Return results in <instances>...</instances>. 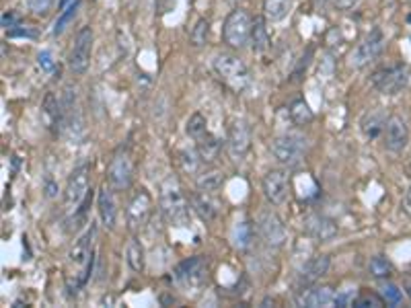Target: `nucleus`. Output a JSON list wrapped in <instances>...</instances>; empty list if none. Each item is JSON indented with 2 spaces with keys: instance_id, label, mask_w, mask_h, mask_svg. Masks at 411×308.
<instances>
[{
  "instance_id": "17",
  "label": "nucleus",
  "mask_w": 411,
  "mask_h": 308,
  "mask_svg": "<svg viewBox=\"0 0 411 308\" xmlns=\"http://www.w3.org/2000/svg\"><path fill=\"white\" fill-rule=\"evenodd\" d=\"M302 226H304V232L311 239L321 242L331 241L338 235V224L331 220V218L323 216V214H309L304 218V222H302Z\"/></svg>"
},
{
  "instance_id": "19",
  "label": "nucleus",
  "mask_w": 411,
  "mask_h": 308,
  "mask_svg": "<svg viewBox=\"0 0 411 308\" xmlns=\"http://www.w3.org/2000/svg\"><path fill=\"white\" fill-rule=\"evenodd\" d=\"M42 115H44V122H46V126L49 130H54L56 134H62L64 107H62V101L54 93H47L46 95L44 105H42Z\"/></svg>"
},
{
  "instance_id": "44",
  "label": "nucleus",
  "mask_w": 411,
  "mask_h": 308,
  "mask_svg": "<svg viewBox=\"0 0 411 308\" xmlns=\"http://www.w3.org/2000/svg\"><path fill=\"white\" fill-rule=\"evenodd\" d=\"M70 0H60V8H62V11H64V8H66V4H68Z\"/></svg>"
},
{
  "instance_id": "23",
  "label": "nucleus",
  "mask_w": 411,
  "mask_h": 308,
  "mask_svg": "<svg viewBox=\"0 0 411 308\" xmlns=\"http://www.w3.org/2000/svg\"><path fill=\"white\" fill-rule=\"evenodd\" d=\"M212 196H214V194L200 191V189L191 196L193 210H196V212H198V216L206 222L214 220V218H216V214H218V201L212 198Z\"/></svg>"
},
{
  "instance_id": "24",
  "label": "nucleus",
  "mask_w": 411,
  "mask_h": 308,
  "mask_svg": "<svg viewBox=\"0 0 411 308\" xmlns=\"http://www.w3.org/2000/svg\"><path fill=\"white\" fill-rule=\"evenodd\" d=\"M196 142H198L196 150H198V154H200L202 162H214V160L218 158L220 148H222V142H220L214 134L206 132L204 136H202V138H198Z\"/></svg>"
},
{
  "instance_id": "35",
  "label": "nucleus",
  "mask_w": 411,
  "mask_h": 308,
  "mask_svg": "<svg viewBox=\"0 0 411 308\" xmlns=\"http://www.w3.org/2000/svg\"><path fill=\"white\" fill-rule=\"evenodd\" d=\"M383 300L387 302L388 307H399L403 302V294H401V290L395 286V284L387 282L383 286Z\"/></svg>"
},
{
  "instance_id": "43",
  "label": "nucleus",
  "mask_w": 411,
  "mask_h": 308,
  "mask_svg": "<svg viewBox=\"0 0 411 308\" xmlns=\"http://www.w3.org/2000/svg\"><path fill=\"white\" fill-rule=\"evenodd\" d=\"M358 2H360V0H335V4H338L340 11H350V8H354Z\"/></svg>"
},
{
  "instance_id": "28",
  "label": "nucleus",
  "mask_w": 411,
  "mask_h": 308,
  "mask_svg": "<svg viewBox=\"0 0 411 308\" xmlns=\"http://www.w3.org/2000/svg\"><path fill=\"white\" fill-rule=\"evenodd\" d=\"M222 183H225V177L220 171H208L198 177V189L200 191H208V194H216L222 189Z\"/></svg>"
},
{
  "instance_id": "31",
  "label": "nucleus",
  "mask_w": 411,
  "mask_h": 308,
  "mask_svg": "<svg viewBox=\"0 0 411 308\" xmlns=\"http://www.w3.org/2000/svg\"><path fill=\"white\" fill-rule=\"evenodd\" d=\"M208 122H206V117L202 113H193L189 119H187V126H185V130L187 134L193 138V140H198V138H202L206 132H208Z\"/></svg>"
},
{
  "instance_id": "13",
  "label": "nucleus",
  "mask_w": 411,
  "mask_h": 308,
  "mask_svg": "<svg viewBox=\"0 0 411 308\" xmlns=\"http://www.w3.org/2000/svg\"><path fill=\"white\" fill-rule=\"evenodd\" d=\"M261 187L263 196L272 206H282L290 194V175L282 169H272L270 173L263 175Z\"/></svg>"
},
{
  "instance_id": "37",
  "label": "nucleus",
  "mask_w": 411,
  "mask_h": 308,
  "mask_svg": "<svg viewBox=\"0 0 411 308\" xmlns=\"http://www.w3.org/2000/svg\"><path fill=\"white\" fill-rule=\"evenodd\" d=\"M56 0H25L27 8L33 13V15H46L47 11L54 6Z\"/></svg>"
},
{
  "instance_id": "38",
  "label": "nucleus",
  "mask_w": 411,
  "mask_h": 308,
  "mask_svg": "<svg viewBox=\"0 0 411 308\" xmlns=\"http://www.w3.org/2000/svg\"><path fill=\"white\" fill-rule=\"evenodd\" d=\"M200 160H202V158H200L198 150H181V162L185 171H196Z\"/></svg>"
},
{
  "instance_id": "3",
  "label": "nucleus",
  "mask_w": 411,
  "mask_h": 308,
  "mask_svg": "<svg viewBox=\"0 0 411 308\" xmlns=\"http://www.w3.org/2000/svg\"><path fill=\"white\" fill-rule=\"evenodd\" d=\"M160 212L165 220L173 226H185L189 220L187 199L175 181H167L160 189Z\"/></svg>"
},
{
  "instance_id": "25",
  "label": "nucleus",
  "mask_w": 411,
  "mask_h": 308,
  "mask_svg": "<svg viewBox=\"0 0 411 308\" xmlns=\"http://www.w3.org/2000/svg\"><path fill=\"white\" fill-rule=\"evenodd\" d=\"M294 0H263V15L270 23L284 21L292 11Z\"/></svg>"
},
{
  "instance_id": "27",
  "label": "nucleus",
  "mask_w": 411,
  "mask_h": 308,
  "mask_svg": "<svg viewBox=\"0 0 411 308\" xmlns=\"http://www.w3.org/2000/svg\"><path fill=\"white\" fill-rule=\"evenodd\" d=\"M126 259H128V265H130L132 271H136V273L144 271V247H142V242L138 241V239H132V241L128 242Z\"/></svg>"
},
{
  "instance_id": "2",
  "label": "nucleus",
  "mask_w": 411,
  "mask_h": 308,
  "mask_svg": "<svg viewBox=\"0 0 411 308\" xmlns=\"http://www.w3.org/2000/svg\"><path fill=\"white\" fill-rule=\"evenodd\" d=\"M212 70L234 93H243V90H247V88L251 87V72H249V68L245 66V62L241 58H237L232 54H225L222 52V54L214 56Z\"/></svg>"
},
{
  "instance_id": "11",
  "label": "nucleus",
  "mask_w": 411,
  "mask_h": 308,
  "mask_svg": "<svg viewBox=\"0 0 411 308\" xmlns=\"http://www.w3.org/2000/svg\"><path fill=\"white\" fill-rule=\"evenodd\" d=\"M89 175H91V167L89 165H81L78 169L72 171V175L68 177L66 189H64V201L68 210H78L81 203L87 199L89 194Z\"/></svg>"
},
{
  "instance_id": "33",
  "label": "nucleus",
  "mask_w": 411,
  "mask_h": 308,
  "mask_svg": "<svg viewBox=\"0 0 411 308\" xmlns=\"http://www.w3.org/2000/svg\"><path fill=\"white\" fill-rule=\"evenodd\" d=\"M76 11H78V2H72L70 6H66V8L60 13L58 21H56V25H54V35H60V33L66 29V25H68L74 17H76Z\"/></svg>"
},
{
  "instance_id": "6",
  "label": "nucleus",
  "mask_w": 411,
  "mask_h": 308,
  "mask_svg": "<svg viewBox=\"0 0 411 308\" xmlns=\"http://www.w3.org/2000/svg\"><path fill=\"white\" fill-rule=\"evenodd\" d=\"M132 179H134V162H132V156L126 148H119L114 154V158L109 160V167H107V181L109 185L114 187L115 191H124L132 185Z\"/></svg>"
},
{
  "instance_id": "4",
  "label": "nucleus",
  "mask_w": 411,
  "mask_h": 308,
  "mask_svg": "<svg viewBox=\"0 0 411 308\" xmlns=\"http://www.w3.org/2000/svg\"><path fill=\"white\" fill-rule=\"evenodd\" d=\"M173 280L177 286L185 288V290H200V288L208 284L210 280V265L208 259L202 255L189 257L175 267L173 271Z\"/></svg>"
},
{
  "instance_id": "8",
  "label": "nucleus",
  "mask_w": 411,
  "mask_h": 308,
  "mask_svg": "<svg viewBox=\"0 0 411 308\" xmlns=\"http://www.w3.org/2000/svg\"><path fill=\"white\" fill-rule=\"evenodd\" d=\"M93 40H95V35H93L91 27H83L78 31L68 56V66L74 74H85L89 70L93 54Z\"/></svg>"
},
{
  "instance_id": "40",
  "label": "nucleus",
  "mask_w": 411,
  "mask_h": 308,
  "mask_svg": "<svg viewBox=\"0 0 411 308\" xmlns=\"http://www.w3.org/2000/svg\"><path fill=\"white\" fill-rule=\"evenodd\" d=\"M37 62H40L42 70H46V72H52V70L56 68V62H54V58H52V52H47V49L37 56Z\"/></svg>"
},
{
  "instance_id": "21",
  "label": "nucleus",
  "mask_w": 411,
  "mask_h": 308,
  "mask_svg": "<svg viewBox=\"0 0 411 308\" xmlns=\"http://www.w3.org/2000/svg\"><path fill=\"white\" fill-rule=\"evenodd\" d=\"M112 189H114L112 185H109V187L103 185V187L99 189V198H97L101 222H103V226L109 228V230H114L115 220H117V208H115V198Z\"/></svg>"
},
{
  "instance_id": "22",
  "label": "nucleus",
  "mask_w": 411,
  "mask_h": 308,
  "mask_svg": "<svg viewBox=\"0 0 411 308\" xmlns=\"http://www.w3.org/2000/svg\"><path fill=\"white\" fill-rule=\"evenodd\" d=\"M387 111L385 109H370L366 111L364 117L360 119V130L364 134L368 140H374V138H379L381 134L385 132V126H387Z\"/></svg>"
},
{
  "instance_id": "7",
  "label": "nucleus",
  "mask_w": 411,
  "mask_h": 308,
  "mask_svg": "<svg viewBox=\"0 0 411 308\" xmlns=\"http://www.w3.org/2000/svg\"><path fill=\"white\" fill-rule=\"evenodd\" d=\"M304 138L302 136H294V134H282L274 138L272 142V153H274L275 160L286 165V167H292L298 165L302 154H304Z\"/></svg>"
},
{
  "instance_id": "15",
  "label": "nucleus",
  "mask_w": 411,
  "mask_h": 308,
  "mask_svg": "<svg viewBox=\"0 0 411 308\" xmlns=\"http://www.w3.org/2000/svg\"><path fill=\"white\" fill-rule=\"evenodd\" d=\"M383 134H385V146L391 153H403L410 144V126L401 115H388Z\"/></svg>"
},
{
  "instance_id": "36",
  "label": "nucleus",
  "mask_w": 411,
  "mask_h": 308,
  "mask_svg": "<svg viewBox=\"0 0 411 308\" xmlns=\"http://www.w3.org/2000/svg\"><path fill=\"white\" fill-rule=\"evenodd\" d=\"M383 298H379L376 294H368V292H362L356 300H354V307H383Z\"/></svg>"
},
{
  "instance_id": "42",
  "label": "nucleus",
  "mask_w": 411,
  "mask_h": 308,
  "mask_svg": "<svg viewBox=\"0 0 411 308\" xmlns=\"http://www.w3.org/2000/svg\"><path fill=\"white\" fill-rule=\"evenodd\" d=\"M401 208H403V212L411 218V185L407 187V191H405V198L401 201Z\"/></svg>"
},
{
  "instance_id": "32",
  "label": "nucleus",
  "mask_w": 411,
  "mask_h": 308,
  "mask_svg": "<svg viewBox=\"0 0 411 308\" xmlns=\"http://www.w3.org/2000/svg\"><path fill=\"white\" fill-rule=\"evenodd\" d=\"M368 269H370V273L374 276V278H388L391 276V271H393V265L388 261L387 257H383V255H376V257H372L370 259V265H368Z\"/></svg>"
},
{
  "instance_id": "14",
  "label": "nucleus",
  "mask_w": 411,
  "mask_h": 308,
  "mask_svg": "<svg viewBox=\"0 0 411 308\" xmlns=\"http://www.w3.org/2000/svg\"><path fill=\"white\" fill-rule=\"evenodd\" d=\"M227 148H229L230 158L241 160L251 148V128L243 119H234L230 124L229 134H227Z\"/></svg>"
},
{
  "instance_id": "1",
  "label": "nucleus",
  "mask_w": 411,
  "mask_h": 308,
  "mask_svg": "<svg viewBox=\"0 0 411 308\" xmlns=\"http://www.w3.org/2000/svg\"><path fill=\"white\" fill-rule=\"evenodd\" d=\"M95 237H97V226L91 222L89 230L70 249L66 284L72 292L85 286L87 280L91 278L93 263H95Z\"/></svg>"
},
{
  "instance_id": "9",
  "label": "nucleus",
  "mask_w": 411,
  "mask_h": 308,
  "mask_svg": "<svg viewBox=\"0 0 411 308\" xmlns=\"http://www.w3.org/2000/svg\"><path fill=\"white\" fill-rule=\"evenodd\" d=\"M407 83H410V68L403 66V64L383 68V70L374 72V76H372V85L383 95H397L407 87Z\"/></svg>"
},
{
  "instance_id": "34",
  "label": "nucleus",
  "mask_w": 411,
  "mask_h": 308,
  "mask_svg": "<svg viewBox=\"0 0 411 308\" xmlns=\"http://www.w3.org/2000/svg\"><path fill=\"white\" fill-rule=\"evenodd\" d=\"M208 31H210V23L206 21V19H200V21L193 25V29H191V33H189L191 44L196 45V47L204 45L206 40H208Z\"/></svg>"
},
{
  "instance_id": "39",
  "label": "nucleus",
  "mask_w": 411,
  "mask_h": 308,
  "mask_svg": "<svg viewBox=\"0 0 411 308\" xmlns=\"http://www.w3.org/2000/svg\"><path fill=\"white\" fill-rule=\"evenodd\" d=\"M19 23H21V17H19V15H15L13 11H8V13H4V15H2V27H4L6 31L17 29V27H19Z\"/></svg>"
},
{
  "instance_id": "12",
  "label": "nucleus",
  "mask_w": 411,
  "mask_h": 308,
  "mask_svg": "<svg viewBox=\"0 0 411 308\" xmlns=\"http://www.w3.org/2000/svg\"><path fill=\"white\" fill-rule=\"evenodd\" d=\"M385 45V35L381 29H372L360 44L354 47L352 56H350V66L352 68H364L370 64L383 49Z\"/></svg>"
},
{
  "instance_id": "18",
  "label": "nucleus",
  "mask_w": 411,
  "mask_h": 308,
  "mask_svg": "<svg viewBox=\"0 0 411 308\" xmlns=\"http://www.w3.org/2000/svg\"><path fill=\"white\" fill-rule=\"evenodd\" d=\"M298 304L309 308L331 307L335 304V292L331 286H306L298 296Z\"/></svg>"
},
{
  "instance_id": "20",
  "label": "nucleus",
  "mask_w": 411,
  "mask_h": 308,
  "mask_svg": "<svg viewBox=\"0 0 411 308\" xmlns=\"http://www.w3.org/2000/svg\"><path fill=\"white\" fill-rule=\"evenodd\" d=\"M327 271H329V257L327 255H317V257L309 259L306 263L302 265L298 282L304 288L313 286V284L319 282Z\"/></svg>"
},
{
  "instance_id": "41",
  "label": "nucleus",
  "mask_w": 411,
  "mask_h": 308,
  "mask_svg": "<svg viewBox=\"0 0 411 308\" xmlns=\"http://www.w3.org/2000/svg\"><path fill=\"white\" fill-rule=\"evenodd\" d=\"M354 292H343V294H338L335 296V304L338 307H354Z\"/></svg>"
},
{
  "instance_id": "16",
  "label": "nucleus",
  "mask_w": 411,
  "mask_h": 308,
  "mask_svg": "<svg viewBox=\"0 0 411 308\" xmlns=\"http://www.w3.org/2000/svg\"><path fill=\"white\" fill-rule=\"evenodd\" d=\"M257 228H259L261 239L268 242L270 247H282L284 241H286V228H284V224L280 220V216L275 212H272V210H268V212H263L259 216Z\"/></svg>"
},
{
  "instance_id": "29",
  "label": "nucleus",
  "mask_w": 411,
  "mask_h": 308,
  "mask_svg": "<svg viewBox=\"0 0 411 308\" xmlns=\"http://www.w3.org/2000/svg\"><path fill=\"white\" fill-rule=\"evenodd\" d=\"M288 113H290V119H292L297 126H309V124L313 122V117H315L304 99L292 101V105H290V111H288Z\"/></svg>"
},
{
  "instance_id": "10",
  "label": "nucleus",
  "mask_w": 411,
  "mask_h": 308,
  "mask_svg": "<svg viewBox=\"0 0 411 308\" xmlns=\"http://www.w3.org/2000/svg\"><path fill=\"white\" fill-rule=\"evenodd\" d=\"M150 214H153V198L146 189H138L136 194L130 198L128 201V208H126V222H128V228L132 232L142 230L148 220H150Z\"/></svg>"
},
{
  "instance_id": "5",
  "label": "nucleus",
  "mask_w": 411,
  "mask_h": 308,
  "mask_svg": "<svg viewBox=\"0 0 411 308\" xmlns=\"http://www.w3.org/2000/svg\"><path fill=\"white\" fill-rule=\"evenodd\" d=\"M253 29V19L251 15L243 8H234L230 11L225 27H222V37H225V44H229L234 49H241L245 47V44L249 42Z\"/></svg>"
},
{
  "instance_id": "26",
  "label": "nucleus",
  "mask_w": 411,
  "mask_h": 308,
  "mask_svg": "<svg viewBox=\"0 0 411 308\" xmlns=\"http://www.w3.org/2000/svg\"><path fill=\"white\" fill-rule=\"evenodd\" d=\"M251 44L255 54H263V52H268V47H270V35H268V27H266V21H263V19H255V21H253Z\"/></svg>"
},
{
  "instance_id": "30",
  "label": "nucleus",
  "mask_w": 411,
  "mask_h": 308,
  "mask_svg": "<svg viewBox=\"0 0 411 308\" xmlns=\"http://www.w3.org/2000/svg\"><path fill=\"white\" fill-rule=\"evenodd\" d=\"M253 239V226L249 222H241L234 226V232H232V242L237 249H247L251 244Z\"/></svg>"
}]
</instances>
